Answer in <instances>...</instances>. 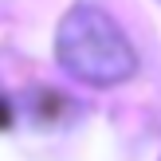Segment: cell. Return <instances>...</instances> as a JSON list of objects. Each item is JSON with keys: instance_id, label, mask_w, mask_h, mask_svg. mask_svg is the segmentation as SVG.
Segmentation results:
<instances>
[{"instance_id": "2", "label": "cell", "mask_w": 161, "mask_h": 161, "mask_svg": "<svg viewBox=\"0 0 161 161\" xmlns=\"http://www.w3.org/2000/svg\"><path fill=\"white\" fill-rule=\"evenodd\" d=\"M0 114H4V91H0Z\"/></svg>"}, {"instance_id": "1", "label": "cell", "mask_w": 161, "mask_h": 161, "mask_svg": "<svg viewBox=\"0 0 161 161\" xmlns=\"http://www.w3.org/2000/svg\"><path fill=\"white\" fill-rule=\"evenodd\" d=\"M55 59L71 79L86 86H118L134 79L138 51L110 12L75 4L55 28Z\"/></svg>"}]
</instances>
